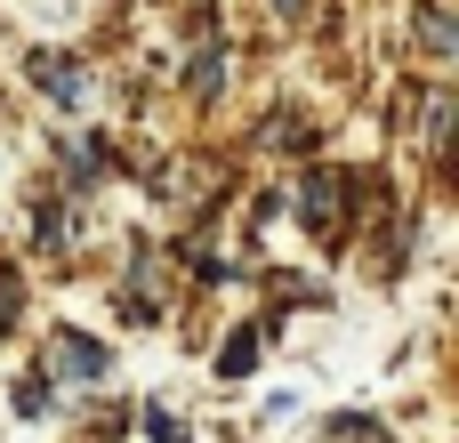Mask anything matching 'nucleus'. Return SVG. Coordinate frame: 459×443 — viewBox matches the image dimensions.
Returning a JSON list of instances; mask_svg holds the SVG:
<instances>
[{
    "mask_svg": "<svg viewBox=\"0 0 459 443\" xmlns=\"http://www.w3.org/2000/svg\"><path fill=\"white\" fill-rule=\"evenodd\" d=\"M420 40H428V48H452V16L428 8V16H420Z\"/></svg>",
    "mask_w": 459,
    "mask_h": 443,
    "instance_id": "obj_6",
    "label": "nucleus"
},
{
    "mask_svg": "<svg viewBox=\"0 0 459 443\" xmlns=\"http://www.w3.org/2000/svg\"><path fill=\"white\" fill-rule=\"evenodd\" d=\"M32 81L56 97V105H81L89 97V81H81V65H65V56H32Z\"/></svg>",
    "mask_w": 459,
    "mask_h": 443,
    "instance_id": "obj_2",
    "label": "nucleus"
},
{
    "mask_svg": "<svg viewBox=\"0 0 459 443\" xmlns=\"http://www.w3.org/2000/svg\"><path fill=\"white\" fill-rule=\"evenodd\" d=\"M105 363H113V355H105L97 339H73V331L56 339V371H65V379H81V387H97V379H105Z\"/></svg>",
    "mask_w": 459,
    "mask_h": 443,
    "instance_id": "obj_1",
    "label": "nucleus"
},
{
    "mask_svg": "<svg viewBox=\"0 0 459 443\" xmlns=\"http://www.w3.org/2000/svg\"><path fill=\"white\" fill-rule=\"evenodd\" d=\"M186 89H202V97H210V89H218V48H202V56H194V65H186Z\"/></svg>",
    "mask_w": 459,
    "mask_h": 443,
    "instance_id": "obj_5",
    "label": "nucleus"
},
{
    "mask_svg": "<svg viewBox=\"0 0 459 443\" xmlns=\"http://www.w3.org/2000/svg\"><path fill=\"white\" fill-rule=\"evenodd\" d=\"M331 436L339 443H379V428H371V420H331Z\"/></svg>",
    "mask_w": 459,
    "mask_h": 443,
    "instance_id": "obj_7",
    "label": "nucleus"
},
{
    "mask_svg": "<svg viewBox=\"0 0 459 443\" xmlns=\"http://www.w3.org/2000/svg\"><path fill=\"white\" fill-rule=\"evenodd\" d=\"M339 194H347V178L315 169V178H307V218H315V226H331V218H339Z\"/></svg>",
    "mask_w": 459,
    "mask_h": 443,
    "instance_id": "obj_3",
    "label": "nucleus"
},
{
    "mask_svg": "<svg viewBox=\"0 0 459 443\" xmlns=\"http://www.w3.org/2000/svg\"><path fill=\"white\" fill-rule=\"evenodd\" d=\"M250 363H258V331H234V339H226V355H218V371H226V379H242Z\"/></svg>",
    "mask_w": 459,
    "mask_h": 443,
    "instance_id": "obj_4",
    "label": "nucleus"
}]
</instances>
